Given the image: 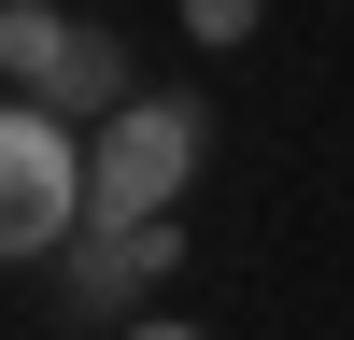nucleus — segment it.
<instances>
[{
	"label": "nucleus",
	"mask_w": 354,
	"mask_h": 340,
	"mask_svg": "<svg viewBox=\"0 0 354 340\" xmlns=\"http://www.w3.org/2000/svg\"><path fill=\"white\" fill-rule=\"evenodd\" d=\"M198 142H213V113L198 100H113L100 128H85V227H142L185 198Z\"/></svg>",
	"instance_id": "1"
},
{
	"label": "nucleus",
	"mask_w": 354,
	"mask_h": 340,
	"mask_svg": "<svg viewBox=\"0 0 354 340\" xmlns=\"http://www.w3.org/2000/svg\"><path fill=\"white\" fill-rule=\"evenodd\" d=\"M71 227H85V128L0 85V270L57 255Z\"/></svg>",
	"instance_id": "2"
},
{
	"label": "nucleus",
	"mask_w": 354,
	"mask_h": 340,
	"mask_svg": "<svg viewBox=\"0 0 354 340\" xmlns=\"http://www.w3.org/2000/svg\"><path fill=\"white\" fill-rule=\"evenodd\" d=\"M0 85L43 113H71V128H100L113 100H142L128 85V43L113 28H71V15H28V0H0Z\"/></svg>",
	"instance_id": "3"
},
{
	"label": "nucleus",
	"mask_w": 354,
	"mask_h": 340,
	"mask_svg": "<svg viewBox=\"0 0 354 340\" xmlns=\"http://www.w3.org/2000/svg\"><path fill=\"white\" fill-rule=\"evenodd\" d=\"M156 270H185L170 213H142V227H71V241H57V298H71V312H142Z\"/></svg>",
	"instance_id": "4"
},
{
	"label": "nucleus",
	"mask_w": 354,
	"mask_h": 340,
	"mask_svg": "<svg viewBox=\"0 0 354 340\" xmlns=\"http://www.w3.org/2000/svg\"><path fill=\"white\" fill-rule=\"evenodd\" d=\"M255 15L270 0H185V43H255Z\"/></svg>",
	"instance_id": "5"
},
{
	"label": "nucleus",
	"mask_w": 354,
	"mask_h": 340,
	"mask_svg": "<svg viewBox=\"0 0 354 340\" xmlns=\"http://www.w3.org/2000/svg\"><path fill=\"white\" fill-rule=\"evenodd\" d=\"M128 340H198V326H170V312H142V326H128Z\"/></svg>",
	"instance_id": "6"
}]
</instances>
